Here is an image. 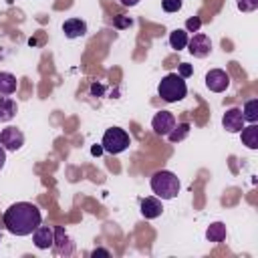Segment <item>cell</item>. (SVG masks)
Segmentation results:
<instances>
[{
	"mask_svg": "<svg viewBox=\"0 0 258 258\" xmlns=\"http://www.w3.org/2000/svg\"><path fill=\"white\" fill-rule=\"evenodd\" d=\"M2 222H4V226H6V230L10 234H14V236H28V234H32L40 226L42 214L30 202H16V204H12L4 212Z\"/></svg>",
	"mask_w": 258,
	"mask_h": 258,
	"instance_id": "obj_1",
	"label": "cell"
},
{
	"mask_svg": "<svg viewBox=\"0 0 258 258\" xmlns=\"http://www.w3.org/2000/svg\"><path fill=\"white\" fill-rule=\"evenodd\" d=\"M151 189L153 194L159 198V200H173L177 194H179V177L173 173V171H167V169H161V171H155L151 175Z\"/></svg>",
	"mask_w": 258,
	"mask_h": 258,
	"instance_id": "obj_2",
	"label": "cell"
},
{
	"mask_svg": "<svg viewBox=\"0 0 258 258\" xmlns=\"http://www.w3.org/2000/svg\"><path fill=\"white\" fill-rule=\"evenodd\" d=\"M157 93L165 103H177L187 95V85L177 73H169L159 81Z\"/></svg>",
	"mask_w": 258,
	"mask_h": 258,
	"instance_id": "obj_3",
	"label": "cell"
},
{
	"mask_svg": "<svg viewBox=\"0 0 258 258\" xmlns=\"http://www.w3.org/2000/svg\"><path fill=\"white\" fill-rule=\"evenodd\" d=\"M129 143H131V139H129L127 131L121 129V127H111V129H107L105 135H103V141H101L103 151H107V153H111V155H117V153L125 151V149L129 147Z\"/></svg>",
	"mask_w": 258,
	"mask_h": 258,
	"instance_id": "obj_4",
	"label": "cell"
},
{
	"mask_svg": "<svg viewBox=\"0 0 258 258\" xmlns=\"http://www.w3.org/2000/svg\"><path fill=\"white\" fill-rule=\"evenodd\" d=\"M0 143L6 151H18L24 145V133L18 127H4L0 131Z\"/></svg>",
	"mask_w": 258,
	"mask_h": 258,
	"instance_id": "obj_5",
	"label": "cell"
},
{
	"mask_svg": "<svg viewBox=\"0 0 258 258\" xmlns=\"http://www.w3.org/2000/svg\"><path fill=\"white\" fill-rule=\"evenodd\" d=\"M187 50H189L196 58L208 56V54L212 52V40H210V36H206V34H202V32L194 34V36L187 40Z\"/></svg>",
	"mask_w": 258,
	"mask_h": 258,
	"instance_id": "obj_6",
	"label": "cell"
},
{
	"mask_svg": "<svg viewBox=\"0 0 258 258\" xmlns=\"http://www.w3.org/2000/svg\"><path fill=\"white\" fill-rule=\"evenodd\" d=\"M206 87L212 91V93H224L228 87H230V77L226 71L222 69H212L208 75H206Z\"/></svg>",
	"mask_w": 258,
	"mask_h": 258,
	"instance_id": "obj_7",
	"label": "cell"
},
{
	"mask_svg": "<svg viewBox=\"0 0 258 258\" xmlns=\"http://www.w3.org/2000/svg\"><path fill=\"white\" fill-rule=\"evenodd\" d=\"M222 125H224V129H226L228 133H240L242 127L246 125L244 115H242V109H238V107L226 109V113H224V117H222Z\"/></svg>",
	"mask_w": 258,
	"mask_h": 258,
	"instance_id": "obj_8",
	"label": "cell"
},
{
	"mask_svg": "<svg viewBox=\"0 0 258 258\" xmlns=\"http://www.w3.org/2000/svg\"><path fill=\"white\" fill-rule=\"evenodd\" d=\"M151 127H153V131H155L157 135H167V133L175 127V117H173V113H169V111H159V113H155L153 119H151Z\"/></svg>",
	"mask_w": 258,
	"mask_h": 258,
	"instance_id": "obj_9",
	"label": "cell"
},
{
	"mask_svg": "<svg viewBox=\"0 0 258 258\" xmlns=\"http://www.w3.org/2000/svg\"><path fill=\"white\" fill-rule=\"evenodd\" d=\"M32 240L38 250H48L52 248V242H54V230L50 226H38L32 232Z\"/></svg>",
	"mask_w": 258,
	"mask_h": 258,
	"instance_id": "obj_10",
	"label": "cell"
},
{
	"mask_svg": "<svg viewBox=\"0 0 258 258\" xmlns=\"http://www.w3.org/2000/svg\"><path fill=\"white\" fill-rule=\"evenodd\" d=\"M52 248H54L56 254H64V256L73 254V250H75L73 240L69 238V234L64 232V228H60V226L54 228V242H52Z\"/></svg>",
	"mask_w": 258,
	"mask_h": 258,
	"instance_id": "obj_11",
	"label": "cell"
},
{
	"mask_svg": "<svg viewBox=\"0 0 258 258\" xmlns=\"http://www.w3.org/2000/svg\"><path fill=\"white\" fill-rule=\"evenodd\" d=\"M141 216L145 220H153V218H159L161 212H163V206H161V200L157 196H149V198H143L141 200Z\"/></svg>",
	"mask_w": 258,
	"mask_h": 258,
	"instance_id": "obj_12",
	"label": "cell"
},
{
	"mask_svg": "<svg viewBox=\"0 0 258 258\" xmlns=\"http://www.w3.org/2000/svg\"><path fill=\"white\" fill-rule=\"evenodd\" d=\"M62 32L67 38H81L87 34V22L81 18H69L62 22Z\"/></svg>",
	"mask_w": 258,
	"mask_h": 258,
	"instance_id": "obj_13",
	"label": "cell"
},
{
	"mask_svg": "<svg viewBox=\"0 0 258 258\" xmlns=\"http://www.w3.org/2000/svg\"><path fill=\"white\" fill-rule=\"evenodd\" d=\"M16 111H18L16 101H12L8 97H0V123L12 121L16 117Z\"/></svg>",
	"mask_w": 258,
	"mask_h": 258,
	"instance_id": "obj_14",
	"label": "cell"
},
{
	"mask_svg": "<svg viewBox=\"0 0 258 258\" xmlns=\"http://www.w3.org/2000/svg\"><path fill=\"white\" fill-rule=\"evenodd\" d=\"M16 87H18L16 77H14L12 73L2 71V73H0V97H8V95H12V93L16 91Z\"/></svg>",
	"mask_w": 258,
	"mask_h": 258,
	"instance_id": "obj_15",
	"label": "cell"
},
{
	"mask_svg": "<svg viewBox=\"0 0 258 258\" xmlns=\"http://www.w3.org/2000/svg\"><path fill=\"white\" fill-rule=\"evenodd\" d=\"M240 133H242V143L248 149H256L258 147V127H256V123H250L248 127L244 125Z\"/></svg>",
	"mask_w": 258,
	"mask_h": 258,
	"instance_id": "obj_16",
	"label": "cell"
},
{
	"mask_svg": "<svg viewBox=\"0 0 258 258\" xmlns=\"http://www.w3.org/2000/svg\"><path fill=\"white\" fill-rule=\"evenodd\" d=\"M206 238H208V242H214V244L224 242V240H226V226H224L222 222L210 224L208 230H206Z\"/></svg>",
	"mask_w": 258,
	"mask_h": 258,
	"instance_id": "obj_17",
	"label": "cell"
},
{
	"mask_svg": "<svg viewBox=\"0 0 258 258\" xmlns=\"http://www.w3.org/2000/svg\"><path fill=\"white\" fill-rule=\"evenodd\" d=\"M187 40H189V36H187V30H183V28H177V30H171L169 32V46L175 48V50L185 48L187 46Z\"/></svg>",
	"mask_w": 258,
	"mask_h": 258,
	"instance_id": "obj_18",
	"label": "cell"
},
{
	"mask_svg": "<svg viewBox=\"0 0 258 258\" xmlns=\"http://www.w3.org/2000/svg\"><path fill=\"white\" fill-rule=\"evenodd\" d=\"M189 129H191L189 123H179V125H175L165 137H167L171 143H177V141H183V139L189 135Z\"/></svg>",
	"mask_w": 258,
	"mask_h": 258,
	"instance_id": "obj_19",
	"label": "cell"
},
{
	"mask_svg": "<svg viewBox=\"0 0 258 258\" xmlns=\"http://www.w3.org/2000/svg\"><path fill=\"white\" fill-rule=\"evenodd\" d=\"M242 115H244V121L256 123V121H258V99L246 101V105H244V109H242Z\"/></svg>",
	"mask_w": 258,
	"mask_h": 258,
	"instance_id": "obj_20",
	"label": "cell"
},
{
	"mask_svg": "<svg viewBox=\"0 0 258 258\" xmlns=\"http://www.w3.org/2000/svg\"><path fill=\"white\" fill-rule=\"evenodd\" d=\"M236 6L242 12H254L258 8V0H236Z\"/></svg>",
	"mask_w": 258,
	"mask_h": 258,
	"instance_id": "obj_21",
	"label": "cell"
},
{
	"mask_svg": "<svg viewBox=\"0 0 258 258\" xmlns=\"http://www.w3.org/2000/svg\"><path fill=\"white\" fill-rule=\"evenodd\" d=\"M181 0H161V8L165 12H179L181 10Z\"/></svg>",
	"mask_w": 258,
	"mask_h": 258,
	"instance_id": "obj_22",
	"label": "cell"
},
{
	"mask_svg": "<svg viewBox=\"0 0 258 258\" xmlns=\"http://www.w3.org/2000/svg\"><path fill=\"white\" fill-rule=\"evenodd\" d=\"M200 28H202V20L198 16H191V18L185 20V30L187 32H198Z\"/></svg>",
	"mask_w": 258,
	"mask_h": 258,
	"instance_id": "obj_23",
	"label": "cell"
},
{
	"mask_svg": "<svg viewBox=\"0 0 258 258\" xmlns=\"http://www.w3.org/2000/svg\"><path fill=\"white\" fill-rule=\"evenodd\" d=\"M191 73H194L191 64H187V62H181V64H179V73H177V75H179L181 79H187Z\"/></svg>",
	"mask_w": 258,
	"mask_h": 258,
	"instance_id": "obj_24",
	"label": "cell"
},
{
	"mask_svg": "<svg viewBox=\"0 0 258 258\" xmlns=\"http://www.w3.org/2000/svg\"><path fill=\"white\" fill-rule=\"evenodd\" d=\"M4 163H6V149H4L2 143H0V169L4 167Z\"/></svg>",
	"mask_w": 258,
	"mask_h": 258,
	"instance_id": "obj_25",
	"label": "cell"
},
{
	"mask_svg": "<svg viewBox=\"0 0 258 258\" xmlns=\"http://www.w3.org/2000/svg\"><path fill=\"white\" fill-rule=\"evenodd\" d=\"M91 256H93V258H97V256H105V258H107V256H109V250H101V248H99V250H93Z\"/></svg>",
	"mask_w": 258,
	"mask_h": 258,
	"instance_id": "obj_26",
	"label": "cell"
},
{
	"mask_svg": "<svg viewBox=\"0 0 258 258\" xmlns=\"http://www.w3.org/2000/svg\"><path fill=\"white\" fill-rule=\"evenodd\" d=\"M91 153H93V155H101V153H103V145H93V147H91Z\"/></svg>",
	"mask_w": 258,
	"mask_h": 258,
	"instance_id": "obj_27",
	"label": "cell"
},
{
	"mask_svg": "<svg viewBox=\"0 0 258 258\" xmlns=\"http://www.w3.org/2000/svg\"><path fill=\"white\" fill-rule=\"evenodd\" d=\"M119 2H121L123 6H135V4L139 2V0H119Z\"/></svg>",
	"mask_w": 258,
	"mask_h": 258,
	"instance_id": "obj_28",
	"label": "cell"
},
{
	"mask_svg": "<svg viewBox=\"0 0 258 258\" xmlns=\"http://www.w3.org/2000/svg\"><path fill=\"white\" fill-rule=\"evenodd\" d=\"M127 24H131V20H127V18H119L117 20V26H127Z\"/></svg>",
	"mask_w": 258,
	"mask_h": 258,
	"instance_id": "obj_29",
	"label": "cell"
},
{
	"mask_svg": "<svg viewBox=\"0 0 258 258\" xmlns=\"http://www.w3.org/2000/svg\"><path fill=\"white\" fill-rule=\"evenodd\" d=\"M0 240H2V230H0Z\"/></svg>",
	"mask_w": 258,
	"mask_h": 258,
	"instance_id": "obj_30",
	"label": "cell"
}]
</instances>
